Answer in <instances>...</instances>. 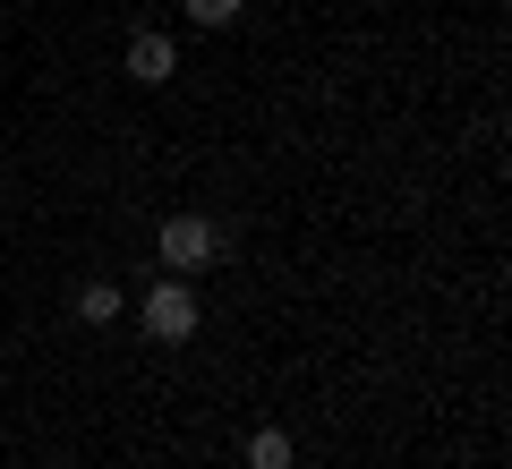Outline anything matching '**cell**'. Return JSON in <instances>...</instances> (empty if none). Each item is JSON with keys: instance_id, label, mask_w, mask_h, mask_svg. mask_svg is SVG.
I'll return each instance as SVG.
<instances>
[{"instance_id": "obj_2", "label": "cell", "mask_w": 512, "mask_h": 469, "mask_svg": "<svg viewBox=\"0 0 512 469\" xmlns=\"http://www.w3.org/2000/svg\"><path fill=\"white\" fill-rule=\"evenodd\" d=\"M154 256H163V273H205L222 256V222H205V214H171L163 231H154Z\"/></svg>"}, {"instance_id": "obj_7", "label": "cell", "mask_w": 512, "mask_h": 469, "mask_svg": "<svg viewBox=\"0 0 512 469\" xmlns=\"http://www.w3.org/2000/svg\"><path fill=\"white\" fill-rule=\"evenodd\" d=\"M0 77H9V69H0Z\"/></svg>"}, {"instance_id": "obj_5", "label": "cell", "mask_w": 512, "mask_h": 469, "mask_svg": "<svg viewBox=\"0 0 512 469\" xmlns=\"http://www.w3.org/2000/svg\"><path fill=\"white\" fill-rule=\"evenodd\" d=\"M77 325H120V282H86L77 290Z\"/></svg>"}, {"instance_id": "obj_1", "label": "cell", "mask_w": 512, "mask_h": 469, "mask_svg": "<svg viewBox=\"0 0 512 469\" xmlns=\"http://www.w3.org/2000/svg\"><path fill=\"white\" fill-rule=\"evenodd\" d=\"M137 325H146V342H163V350L197 342V290H188L180 273H163V282L137 299Z\"/></svg>"}, {"instance_id": "obj_6", "label": "cell", "mask_w": 512, "mask_h": 469, "mask_svg": "<svg viewBox=\"0 0 512 469\" xmlns=\"http://www.w3.org/2000/svg\"><path fill=\"white\" fill-rule=\"evenodd\" d=\"M180 9H188V26H231L248 0H180Z\"/></svg>"}, {"instance_id": "obj_4", "label": "cell", "mask_w": 512, "mask_h": 469, "mask_svg": "<svg viewBox=\"0 0 512 469\" xmlns=\"http://www.w3.org/2000/svg\"><path fill=\"white\" fill-rule=\"evenodd\" d=\"M239 461H248V469H291V461H299V444H291V435H282V427H256Z\"/></svg>"}, {"instance_id": "obj_3", "label": "cell", "mask_w": 512, "mask_h": 469, "mask_svg": "<svg viewBox=\"0 0 512 469\" xmlns=\"http://www.w3.org/2000/svg\"><path fill=\"white\" fill-rule=\"evenodd\" d=\"M120 69L137 77V86H171V69H180V43H171V35H154V26H146V35H128Z\"/></svg>"}]
</instances>
